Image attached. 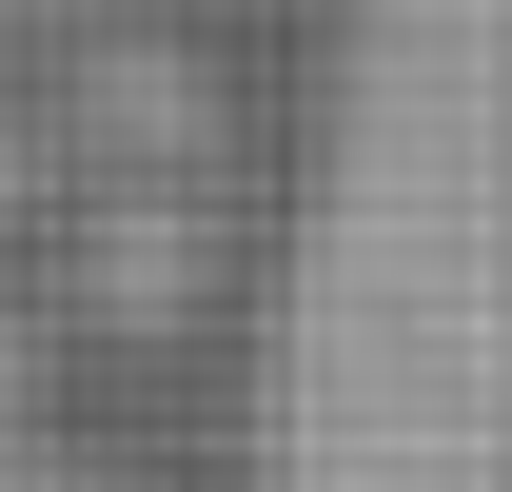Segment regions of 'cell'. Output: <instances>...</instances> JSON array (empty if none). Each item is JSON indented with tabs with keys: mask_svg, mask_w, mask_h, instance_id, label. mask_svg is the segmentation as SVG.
<instances>
[{
	"mask_svg": "<svg viewBox=\"0 0 512 492\" xmlns=\"http://www.w3.org/2000/svg\"><path fill=\"white\" fill-rule=\"evenodd\" d=\"M493 79H512V60H493ZM453 158H493V138H453ZM473 256L512 276V158H493V217H473Z\"/></svg>",
	"mask_w": 512,
	"mask_h": 492,
	"instance_id": "cell-1",
	"label": "cell"
}]
</instances>
